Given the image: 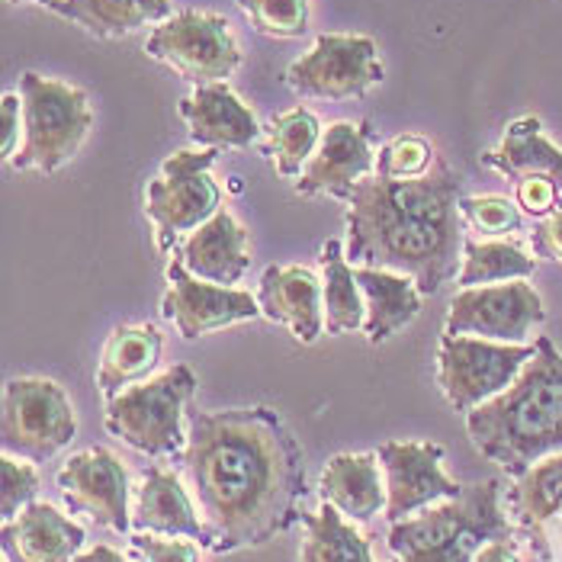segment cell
Returning a JSON list of instances; mask_svg holds the SVG:
<instances>
[{
	"instance_id": "cell-1",
	"label": "cell",
	"mask_w": 562,
	"mask_h": 562,
	"mask_svg": "<svg viewBox=\"0 0 562 562\" xmlns=\"http://www.w3.org/2000/svg\"><path fill=\"white\" fill-rule=\"evenodd\" d=\"M187 422L180 470L216 537L213 553L263 547L303 520V450L273 408H193Z\"/></svg>"
},
{
	"instance_id": "cell-2",
	"label": "cell",
	"mask_w": 562,
	"mask_h": 562,
	"mask_svg": "<svg viewBox=\"0 0 562 562\" xmlns=\"http://www.w3.org/2000/svg\"><path fill=\"white\" fill-rule=\"evenodd\" d=\"M463 177L440 155L425 177H363L347 196V260L412 277L422 296L440 293L463 267Z\"/></svg>"
},
{
	"instance_id": "cell-3",
	"label": "cell",
	"mask_w": 562,
	"mask_h": 562,
	"mask_svg": "<svg viewBox=\"0 0 562 562\" xmlns=\"http://www.w3.org/2000/svg\"><path fill=\"white\" fill-rule=\"evenodd\" d=\"M467 434L485 460L515 479L562 453V353L550 338L537 341L508 390L467 415Z\"/></svg>"
},
{
	"instance_id": "cell-4",
	"label": "cell",
	"mask_w": 562,
	"mask_h": 562,
	"mask_svg": "<svg viewBox=\"0 0 562 562\" xmlns=\"http://www.w3.org/2000/svg\"><path fill=\"white\" fill-rule=\"evenodd\" d=\"M502 537H512L502 482L482 479L463 485L457 498L425 508V515L392 524L390 553L395 562H470L479 547Z\"/></svg>"
},
{
	"instance_id": "cell-5",
	"label": "cell",
	"mask_w": 562,
	"mask_h": 562,
	"mask_svg": "<svg viewBox=\"0 0 562 562\" xmlns=\"http://www.w3.org/2000/svg\"><path fill=\"white\" fill-rule=\"evenodd\" d=\"M23 97V142L10 158L13 171L58 173L85 148L93 130V110L81 87L26 71Z\"/></svg>"
},
{
	"instance_id": "cell-6",
	"label": "cell",
	"mask_w": 562,
	"mask_h": 562,
	"mask_svg": "<svg viewBox=\"0 0 562 562\" xmlns=\"http://www.w3.org/2000/svg\"><path fill=\"white\" fill-rule=\"evenodd\" d=\"M193 392V370L177 363L161 376L135 383L113 402H106L103 428L145 457H180L190 440L187 415Z\"/></svg>"
},
{
	"instance_id": "cell-7",
	"label": "cell",
	"mask_w": 562,
	"mask_h": 562,
	"mask_svg": "<svg viewBox=\"0 0 562 562\" xmlns=\"http://www.w3.org/2000/svg\"><path fill=\"white\" fill-rule=\"evenodd\" d=\"M218 148H180L161 165V177L145 190V216L155 225L161 255L180 248V238L206 225L222 210V193L213 180Z\"/></svg>"
},
{
	"instance_id": "cell-8",
	"label": "cell",
	"mask_w": 562,
	"mask_h": 562,
	"mask_svg": "<svg viewBox=\"0 0 562 562\" xmlns=\"http://www.w3.org/2000/svg\"><path fill=\"white\" fill-rule=\"evenodd\" d=\"M78 434V415L55 380L20 376L3 386V412H0V443L3 453L45 463L58 457Z\"/></svg>"
},
{
	"instance_id": "cell-9",
	"label": "cell",
	"mask_w": 562,
	"mask_h": 562,
	"mask_svg": "<svg viewBox=\"0 0 562 562\" xmlns=\"http://www.w3.org/2000/svg\"><path fill=\"white\" fill-rule=\"evenodd\" d=\"M145 52L193 87L218 85L241 65L232 23L210 10H180L168 16L151 30Z\"/></svg>"
},
{
	"instance_id": "cell-10",
	"label": "cell",
	"mask_w": 562,
	"mask_h": 562,
	"mask_svg": "<svg viewBox=\"0 0 562 562\" xmlns=\"http://www.w3.org/2000/svg\"><path fill=\"white\" fill-rule=\"evenodd\" d=\"M533 353L537 345H502L443 331L437 347V386L457 412L470 415L508 390Z\"/></svg>"
},
{
	"instance_id": "cell-11",
	"label": "cell",
	"mask_w": 562,
	"mask_h": 562,
	"mask_svg": "<svg viewBox=\"0 0 562 562\" xmlns=\"http://www.w3.org/2000/svg\"><path fill=\"white\" fill-rule=\"evenodd\" d=\"M386 71L380 61L376 43L370 36H341L322 33L315 45L296 58L283 81L300 97L322 100H360L376 85H383Z\"/></svg>"
},
{
	"instance_id": "cell-12",
	"label": "cell",
	"mask_w": 562,
	"mask_h": 562,
	"mask_svg": "<svg viewBox=\"0 0 562 562\" xmlns=\"http://www.w3.org/2000/svg\"><path fill=\"white\" fill-rule=\"evenodd\" d=\"M547 322L543 300L527 280L460 290L450 303L447 335H473L502 345H527L537 325Z\"/></svg>"
},
{
	"instance_id": "cell-13",
	"label": "cell",
	"mask_w": 562,
	"mask_h": 562,
	"mask_svg": "<svg viewBox=\"0 0 562 562\" xmlns=\"http://www.w3.org/2000/svg\"><path fill=\"white\" fill-rule=\"evenodd\" d=\"M386 479V520L398 524L437 502L463 492L460 482L443 473V447L422 440H390L376 450Z\"/></svg>"
},
{
	"instance_id": "cell-14",
	"label": "cell",
	"mask_w": 562,
	"mask_h": 562,
	"mask_svg": "<svg viewBox=\"0 0 562 562\" xmlns=\"http://www.w3.org/2000/svg\"><path fill=\"white\" fill-rule=\"evenodd\" d=\"M55 482L71 515H87L100 527L130 533V473L116 453H110L106 447L75 453L65 460Z\"/></svg>"
},
{
	"instance_id": "cell-15",
	"label": "cell",
	"mask_w": 562,
	"mask_h": 562,
	"mask_svg": "<svg viewBox=\"0 0 562 562\" xmlns=\"http://www.w3.org/2000/svg\"><path fill=\"white\" fill-rule=\"evenodd\" d=\"M165 277H168V293L161 300V318L177 325L183 341H196L210 331L263 315L258 296L235 290V286H218L210 280H200L180 260L168 263Z\"/></svg>"
},
{
	"instance_id": "cell-16",
	"label": "cell",
	"mask_w": 562,
	"mask_h": 562,
	"mask_svg": "<svg viewBox=\"0 0 562 562\" xmlns=\"http://www.w3.org/2000/svg\"><path fill=\"white\" fill-rule=\"evenodd\" d=\"M373 123H331L318 151L305 165V171L293 180L300 196H335L345 200L353 193V187L376 171V155H373Z\"/></svg>"
},
{
	"instance_id": "cell-17",
	"label": "cell",
	"mask_w": 562,
	"mask_h": 562,
	"mask_svg": "<svg viewBox=\"0 0 562 562\" xmlns=\"http://www.w3.org/2000/svg\"><path fill=\"white\" fill-rule=\"evenodd\" d=\"M132 527L142 533H158V537H187L206 550L216 547V537L206 527V520L200 518V508L190 488H183L180 476L165 467H151L142 479L135 508H132Z\"/></svg>"
},
{
	"instance_id": "cell-18",
	"label": "cell",
	"mask_w": 562,
	"mask_h": 562,
	"mask_svg": "<svg viewBox=\"0 0 562 562\" xmlns=\"http://www.w3.org/2000/svg\"><path fill=\"white\" fill-rule=\"evenodd\" d=\"M180 120L187 135L200 148H251L260 138V123L255 110L241 103V97L225 85L196 87L180 100Z\"/></svg>"
},
{
	"instance_id": "cell-19",
	"label": "cell",
	"mask_w": 562,
	"mask_h": 562,
	"mask_svg": "<svg viewBox=\"0 0 562 562\" xmlns=\"http://www.w3.org/2000/svg\"><path fill=\"white\" fill-rule=\"evenodd\" d=\"M87 530L48 502L26 505L13 520H3L0 547L7 562H75Z\"/></svg>"
},
{
	"instance_id": "cell-20",
	"label": "cell",
	"mask_w": 562,
	"mask_h": 562,
	"mask_svg": "<svg viewBox=\"0 0 562 562\" xmlns=\"http://www.w3.org/2000/svg\"><path fill=\"white\" fill-rule=\"evenodd\" d=\"M258 303L263 318L290 328L300 345H315L325 331L322 280L308 267H267L260 277Z\"/></svg>"
},
{
	"instance_id": "cell-21",
	"label": "cell",
	"mask_w": 562,
	"mask_h": 562,
	"mask_svg": "<svg viewBox=\"0 0 562 562\" xmlns=\"http://www.w3.org/2000/svg\"><path fill=\"white\" fill-rule=\"evenodd\" d=\"M180 263L200 277L218 286H232L238 283L248 267H251V241H248V228L225 210H218L216 216L206 225H200L196 232H190L180 248Z\"/></svg>"
},
{
	"instance_id": "cell-22",
	"label": "cell",
	"mask_w": 562,
	"mask_h": 562,
	"mask_svg": "<svg viewBox=\"0 0 562 562\" xmlns=\"http://www.w3.org/2000/svg\"><path fill=\"white\" fill-rule=\"evenodd\" d=\"M380 470L376 453H338L322 470L318 495L347 520L363 524L386 512V479H380Z\"/></svg>"
},
{
	"instance_id": "cell-23",
	"label": "cell",
	"mask_w": 562,
	"mask_h": 562,
	"mask_svg": "<svg viewBox=\"0 0 562 562\" xmlns=\"http://www.w3.org/2000/svg\"><path fill=\"white\" fill-rule=\"evenodd\" d=\"M161 350H165V338L155 325L113 328V335L106 338L103 353H100V367H97L100 395L113 402L135 383H145L151 370L161 363Z\"/></svg>"
},
{
	"instance_id": "cell-24",
	"label": "cell",
	"mask_w": 562,
	"mask_h": 562,
	"mask_svg": "<svg viewBox=\"0 0 562 562\" xmlns=\"http://www.w3.org/2000/svg\"><path fill=\"white\" fill-rule=\"evenodd\" d=\"M367 303V325L363 335L370 345L390 341L395 331L412 325L422 312V290L412 277L380 270V267H353Z\"/></svg>"
},
{
	"instance_id": "cell-25",
	"label": "cell",
	"mask_w": 562,
	"mask_h": 562,
	"mask_svg": "<svg viewBox=\"0 0 562 562\" xmlns=\"http://www.w3.org/2000/svg\"><path fill=\"white\" fill-rule=\"evenodd\" d=\"M45 7L97 40H123L173 16L171 0H52Z\"/></svg>"
},
{
	"instance_id": "cell-26",
	"label": "cell",
	"mask_w": 562,
	"mask_h": 562,
	"mask_svg": "<svg viewBox=\"0 0 562 562\" xmlns=\"http://www.w3.org/2000/svg\"><path fill=\"white\" fill-rule=\"evenodd\" d=\"M482 165L498 171L508 180H524V177H543L553 180L562 190V151L543 135V126L537 116H520L515 120L498 148L482 155Z\"/></svg>"
},
{
	"instance_id": "cell-27",
	"label": "cell",
	"mask_w": 562,
	"mask_h": 562,
	"mask_svg": "<svg viewBox=\"0 0 562 562\" xmlns=\"http://www.w3.org/2000/svg\"><path fill=\"white\" fill-rule=\"evenodd\" d=\"M322 305H325V328L328 335L341 331H363L367 325V303L353 267L347 263V251L338 238L322 248Z\"/></svg>"
},
{
	"instance_id": "cell-28",
	"label": "cell",
	"mask_w": 562,
	"mask_h": 562,
	"mask_svg": "<svg viewBox=\"0 0 562 562\" xmlns=\"http://www.w3.org/2000/svg\"><path fill=\"white\" fill-rule=\"evenodd\" d=\"M537 273V258L512 238H488L473 241L467 238L463 245V267L457 273V286H492V283H508V280H530Z\"/></svg>"
},
{
	"instance_id": "cell-29",
	"label": "cell",
	"mask_w": 562,
	"mask_h": 562,
	"mask_svg": "<svg viewBox=\"0 0 562 562\" xmlns=\"http://www.w3.org/2000/svg\"><path fill=\"white\" fill-rule=\"evenodd\" d=\"M305 540L300 562H376L367 537L335 505L322 502L315 515H303Z\"/></svg>"
},
{
	"instance_id": "cell-30",
	"label": "cell",
	"mask_w": 562,
	"mask_h": 562,
	"mask_svg": "<svg viewBox=\"0 0 562 562\" xmlns=\"http://www.w3.org/2000/svg\"><path fill=\"white\" fill-rule=\"evenodd\" d=\"M322 135L325 130H322L318 116L305 106H293L270 120L263 151L270 155L273 171L286 180H296L305 171V165L312 161V155L318 151Z\"/></svg>"
},
{
	"instance_id": "cell-31",
	"label": "cell",
	"mask_w": 562,
	"mask_h": 562,
	"mask_svg": "<svg viewBox=\"0 0 562 562\" xmlns=\"http://www.w3.org/2000/svg\"><path fill=\"white\" fill-rule=\"evenodd\" d=\"M562 512V453L530 467L515 485V515L524 527H543Z\"/></svg>"
},
{
	"instance_id": "cell-32",
	"label": "cell",
	"mask_w": 562,
	"mask_h": 562,
	"mask_svg": "<svg viewBox=\"0 0 562 562\" xmlns=\"http://www.w3.org/2000/svg\"><path fill=\"white\" fill-rule=\"evenodd\" d=\"M260 36L300 40L308 30V0H238Z\"/></svg>"
},
{
	"instance_id": "cell-33",
	"label": "cell",
	"mask_w": 562,
	"mask_h": 562,
	"mask_svg": "<svg viewBox=\"0 0 562 562\" xmlns=\"http://www.w3.org/2000/svg\"><path fill=\"white\" fill-rule=\"evenodd\" d=\"M437 161V151L428 138L422 135H398L380 148L376 173L390 180H415L431 171Z\"/></svg>"
},
{
	"instance_id": "cell-34",
	"label": "cell",
	"mask_w": 562,
	"mask_h": 562,
	"mask_svg": "<svg viewBox=\"0 0 562 562\" xmlns=\"http://www.w3.org/2000/svg\"><path fill=\"white\" fill-rule=\"evenodd\" d=\"M0 518L13 520L26 505L36 502L40 492V473L30 460L3 453L0 460Z\"/></svg>"
},
{
	"instance_id": "cell-35",
	"label": "cell",
	"mask_w": 562,
	"mask_h": 562,
	"mask_svg": "<svg viewBox=\"0 0 562 562\" xmlns=\"http://www.w3.org/2000/svg\"><path fill=\"white\" fill-rule=\"evenodd\" d=\"M460 213L482 235H508L520 228V206L508 196H463Z\"/></svg>"
},
{
	"instance_id": "cell-36",
	"label": "cell",
	"mask_w": 562,
	"mask_h": 562,
	"mask_svg": "<svg viewBox=\"0 0 562 562\" xmlns=\"http://www.w3.org/2000/svg\"><path fill=\"white\" fill-rule=\"evenodd\" d=\"M132 550L138 562H200V543L158 533H132Z\"/></svg>"
},
{
	"instance_id": "cell-37",
	"label": "cell",
	"mask_w": 562,
	"mask_h": 562,
	"mask_svg": "<svg viewBox=\"0 0 562 562\" xmlns=\"http://www.w3.org/2000/svg\"><path fill=\"white\" fill-rule=\"evenodd\" d=\"M560 187L553 180H543V177H524L515 183V203L533 218L550 216L560 206Z\"/></svg>"
},
{
	"instance_id": "cell-38",
	"label": "cell",
	"mask_w": 562,
	"mask_h": 562,
	"mask_svg": "<svg viewBox=\"0 0 562 562\" xmlns=\"http://www.w3.org/2000/svg\"><path fill=\"white\" fill-rule=\"evenodd\" d=\"M0 120H3V142H0V155L10 161L20 148V132H23V97L20 93H3L0 100Z\"/></svg>"
},
{
	"instance_id": "cell-39",
	"label": "cell",
	"mask_w": 562,
	"mask_h": 562,
	"mask_svg": "<svg viewBox=\"0 0 562 562\" xmlns=\"http://www.w3.org/2000/svg\"><path fill=\"white\" fill-rule=\"evenodd\" d=\"M533 245H537V251H540L543 258H553L562 263V196H560V206H557L550 216L537 225V232H533Z\"/></svg>"
},
{
	"instance_id": "cell-40",
	"label": "cell",
	"mask_w": 562,
	"mask_h": 562,
	"mask_svg": "<svg viewBox=\"0 0 562 562\" xmlns=\"http://www.w3.org/2000/svg\"><path fill=\"white\" fill-rule=\"evenodd\" d=\"M470 562H520L518 547L512 537H502V540H488L485 547H479Z\"/></svg>"
},
{
	"instance_id": "cell-41",
	"label": "cell",
	"mask_w": 562,
	"mask_h": 562,
	"mask_svg": "<svg viewBox=\"0 0 562 562\" xmlns=\"http://www.w3.org/2000/svg\"><path fill=\"white\" fill-rule=\"evenodd\" d=\"M75 562H130L120 550H113V547H106V543H97L93 550H87L81 553Z\"/></svg>"
},
{
	"instance_id": "cell-42",
	"label": "cell",
	"mask_w": 562,
	"mask_h": 562,
	"mask_svg": "<svg viewBox=\"0 0 562 562\" xmlns=\"http://www.w3.org/2000/svg\"><path fill=\"white\" fill-rule=\"evenodd\" d=\"M7 3H52V0H7Z\"/></svg>"
}]
</instances>
